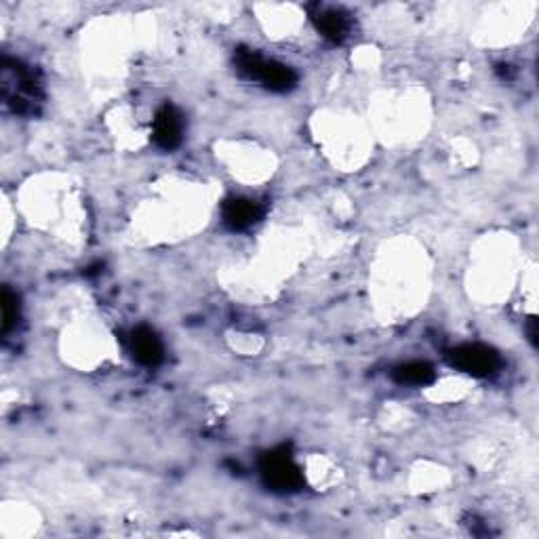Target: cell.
I'll use <instances>...</instances> for the list:
<instances>
[{"label":"cell","mask_w":539,"mask_h":539,"mask_svg":"<svg viewBox=\"0 0 539 539\" xmlns=\"http://www.w3.org/2000/svg\"><path fill=\"white\" fill-rule=\"evenodd\" d=\"M184 135H186V116L182 114V110L173 104H163L156 110L152 121V139L158 148L165 152H173L182 146Z\"/></svg>","instance_id":"5"},{"label":"cell","mask_w":539,"mask_h":539,"mask_svg":"<svg viewBox=\"0 0 539 539\" xmlns=\"http://www.w3.org/2000/svg\"><path fill=\"white\" fill-rule=\"evenodd\" d=\"M310 22L314 30L321 34L325 41L333 45H342L352 32L350 15L339 7L327 5H312L310 7Z\"/></svg>","instance_id":"6"},{"label":"cell","mask_w":539,"mask_h":539,"mask_svg":"<svg viewBox=\"0 0 539 539\" xmlns=\"http://www.w3.org/2000/svg\"><path fill=\"white\" fill-rule=\"evenodd\" d=\"M266 215V207L249 196H230L222 205V222L232 232H245L259 224Z\"/></svg>","instance_id":"7"},{"label":"cell","mask_w":539,"mask_h":539,"mask_svg":"<svg viewBox=\"0 0 539 539\" xmlns=\"http://www.w3.org/2000/svg\"><path fill=\"white\" fill-rule=\"evenodd\" d=\"M19 321V297L9 287L3 291V333L7 335Z\"/></svg>","instance_id":"10"},{"label":"cell","mask_w":539,"mask_h":539,"mask_svg":"<svg viewBox=\"0 0 539 539\" xmlns=\"http://www.w3.org/2000/svg\"><path fill=\"white\" fill-rule=\"evenodd\" d=\"M234 66L245 81L272 93H289L299 83V76L291 66L276 62V59H268L253 49H238L234 53Z\"/></svg>","instance_id":"2"},{"label":"cell","mask_w":539,"mask_h":539,"mask_svg":"<svg viewBox=\"0 0 539 539\" xmlns=\"http://www.w3.org/2000/svg\"><path fill=\"white\" fill-rule=\"evenodd\" d=\"M527 335H529V342L537 346V318L535 316H531L527 321Z\"/></svg>","instance_id":"11"},{"label":"cell","mask_w":539,"mask_h":539,"mask_svg":"<svg viewBox=\"0 0 539 539\" xmlns=\"http://www.w3.org/2000/svg\"><path fill=\"white\" fill-rule=\"evenodd\" d=\"M447 363L466 375L485 379L491 377L502 367L499 354L483 344H462L447 352Z\"/></svg>","instance_id":"4"},{"label":"cell","mask_w":539,"mask_h":539,"mask_svg":"<svg viewBox=\"0 0 539 539\" xmlns=\"http://www.w3.org/2000/svg\"><path fill=\"white\" fill-rule=\"evenodd\" d=\"M129 352L142 367H158L165 361L163 339L150 327H135L129 335Z\"/></svg>","instance_id":"8"},{"label":"cell","mask_w":539,"mask_h":539,"mask_svg":"<svg viewBox=\"0 0 539 539\" xmlns=\"http://www.w3.org/2000/svg\"><path fill=\"white\" fill-rule=\"evenodd\" d=\"M3 102L17 116H36L43 108L45 91L41 76L36 70L19 59H3Z\"/></svg>","instance_id":"1"},{"label":"cell","mask_w":539,"mask_h":539,"mask_svg":"<svg viewBox=\"0 0 539 539\" xmlns=\"http://www.w3.org/2000/svg\"><path fill=\"white\" fill-rule=\"evenodd\" d=\"M259 476L274 493H297L304 489V472L287 447L266 451L259 457Z\"/></svg>","instance_id":"3"},{"label":"cell","mask_w":539,"mask_h":539,"mask_svg":"<svg viewBox=\"0 0 539 539\" xmlns=\"http://www.w3.org/2000/svg\"><path fill=\"white\" fill-rule=\"evenodd\" d=\"M392 377L396 384L401 386H428L434 382V367L430 363H424V361H409V363H403L394 367L392 371Z\"/></svg>","instance_id":"9"}]
</instances>
